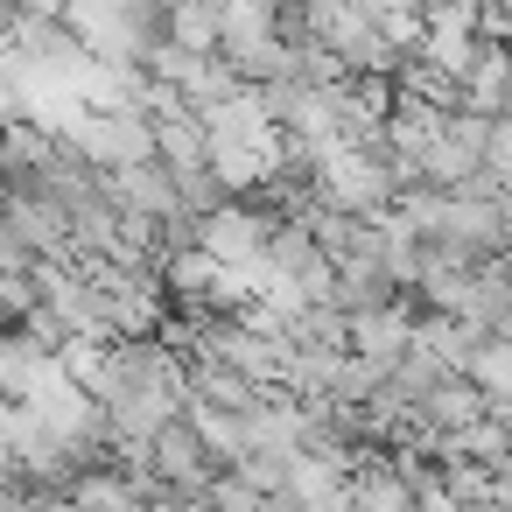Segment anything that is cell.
<instances>
[{
  "label": "cell",
  "mask_w": 512,
  "mask_h": 512,
  "mask_svg": "<svg viewBox=\"0 0 512 512\" xmlns=\"http://www.w3.org/2000/svg\"><path fill=\"white\" fill-rule=\"evenodd\" d=\"M78 134V155L92 162V169H141V162H155V120H141L134 106H120V113H92V120H78L71 127Z\"/></svg>",
  "instance_id": "cell-1"
},
{
  "label": "cell",
  "mask_w": 512,
  "mask_h": 512,
  "mask_svg": "<svg viewBox=\"0 0 512 512\" xmlns=\"http://www.w3.org/2000/svg\"><path fill=\"white\" fill-rule=\"evenodd\" d=\"M484 169H491L498 183H512V113L491 120V134H484Z\"/></svg>",
  "instance_id": "cell-2"
},
{
  "label": "cell",
  "mask_w": 512,
  "mask_h": 512,
  "mask_svg": "<svg viewBox=\"0 0 512 512\" xmlns=\"http://www.w3.org/2000/svg\"><path fill=\"white\" fill-rule=\"evenodd\" d=\"M260 512H267V505H260Z\"/></svg>",
  "instance_id": "cell-3"
}]
</instances>
